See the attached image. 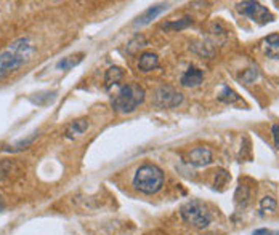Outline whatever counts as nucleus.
Listing matches in <instances>:
<instances>
[{"instance_id":"nucleus-1","label":"nucleus","mask_w":279,"mask_h":235,"mask_svg":"<svg viewBox=\"0 0 279 235\" xmlns=\"http://www.w3.org/2000/svg\"><path fill=\"white\" fill-rule=\"evenodd\" d=\"M162 184H164V173L159 166L153 163L141 165L135 171V176H133V186H135V189L146 195L159 192L162 189Z\"/></svg>"},{"instance_id":"nucleus-2","label":"nucleus","mask_w":279,"mask_h":235,"mask_svg":"<svg viewBox=\"0 0 279 235\" xmlns=\"http://www.w3.org/2000/svg\"><path fill=\"white\" fill-rule=\"evenodd\" d=\"M144 90L137 83H129L119 88V92L111 99V106L119 114H132L144 101Z\"/></svg>"},{"instance_id":"nucleus-3","label":"nucleus","mask_w":279,"mask_h":235,"mask_svg":"<svg viewBox=\"0 0 279 235\" xmlns=\"http://www.w3.org/2000/svg\"><path fill=\"white\" fill-rule=\"evenodd\" d=\"M182 219L196 229H207L212 222V215L207 207L199 200H189L180 208Z\"/></svg>"},{"instance_id":"nucleus-4","label":"nucleus","mask_w":279,"mask_h":235,"mask_svg":"<svg viewBox=\"0 0 279 235\" xmlns=\"http://www.w3.org/2000/svg\"><path fill=\"white\" fill-rule=\"evenodd\" d=\"M183 103V95L170 85H162L154 93V104L161 109H173Z\"/></svg>"},{"instance_id":"nucleus-5","label":"nucleus","mask_w":279,"mask_h":235,"mask_svg":"<svg viewBox=\"0 0 279 235\" xmlns=\"http://www.w3.org/2000/svg\"><path fill=\"white\" fill-rule=\"evenodd\" d=\"M26 61H28L26 56L18 53L13 48L2 51L0 53V78L10 75L12 72H16Z\"/></svg>"},{"instance_id":"nucleus-6","label":"nucleus","mask_w":279,"mask_h":235,"mask_svg":"<svg viewBox=\"0 0 279 235\" xmlns=\"http://www.w3.org/2000/svg\"><path fill=\"white\" fill-rule=\"evenodd\" d=\"M238 10H239V13L250 18L255 22H259V24H266V22H271L274 19L273 15L268 11V8L259 2H250L249 0V2L238 4Z\"/></svg>"},{"instance_id":"nucleus-7","label":"nucleus","mask_w":279,"mask_h":235,"mask_svg":"<svg viewBox=\"0 0 279 235\" xmlns=\"http://www.w3.org/2000/svg\"><path fill=\"white\" fill-rule=\"evenodd\" d=\"M188 162L193 166H207L209 163H212V151L207 148V145H197L193 151H189L188 154Z\"/></svg>"},{"instance_id":"nucleus-8","label":"nucleus","mask_w":279,"mask_h":235,"mask_svg":"<svg viewBox=\"0 0 279 235\" xmlns=\"http://www.w3.org/2000/svg\"><path fill=\"white\" fill-rule=\"evenodd\" d=\"M202 78H204V72L199 69V67H188V71L182 75L180 78V83L186 88H196L202 83Z\"/></svg>"},{"instance_id":"nucleus-9","label":"nucleus","mask_w":279,"mask_h":235,"mask_svg":"<svg viewBox=\"0 0 279 235\" xmlns=\"http://www.w3.org/2000/svg\"><path fill=\"white\" fill-rule=\"evenodd\" d=\"M167 7H169L167 4H159V5L149 7L148 10H144L143 13L135 19V22H133V24H135V26H144V24H148V22H151L153 19H156L161 13H164V11L167 10Z\"/></svg>"},{"instance_id":"nucleus-10","label":"nucleus","mask_w":279,"mask_h":235,"mask_svg":"<svg viewBox=\"0 0 279 235\" xmlns=\"http://www.w3.org/2000/svg\"><path fill=\"white\" fill-rule=\"evenodd\" d=\"M158 66H159V58H158V54L153 53V51L143 53L140 56V60H138V67H140V71H143V72H151Z\"/></svg>"},{"instance_id":"nucleus-11","label":"nucleus","mask_w":279,"mask_h":235,"mask_svg":"<svg viewBox=\"0 0 279 235\" xmlns=\"http://www.w3.org/2000/svg\"><path fill=\"white\" fill-rule=\"evenodd\" d=\"M263 48L268 58L279 60V34H271L263 40Z\"/></svg>"},{"instance_id":"nucleus-12","label":"nucleus","mask_w":279,"mask_h":235,"mask_svg":"<svg viewBox=\"0 0 279 235\" xmlns=\"http://www.w3.org/2000/svg\"><path fill=\"white\" fill-rule=\"evenodd\" d=\"M122 78H124V69L122 67H117V66H113L109 67L106 71V75H105V83H106V88H111L117 85Z\"/></svg>"},{"instance_id":"nucleus-13","label":"nucleus","mask_w":279,"mask_h":235,"mask_svg":"<svg viewBox=\"0 0 279 235\" xmlns=\"http://www.w3.org/2000/svg\"><path fill=\"white\" fill-rule=\"evenodd\" d=\"M84 60V53H77V54H71V56H66V58L60 60L57 63V69L60 71H69L72 67H75L77 64H81Z\"/></svg>"},{"instance_id":"nucleus-14","label":"nucleus","mask_w":279,"mask_h":235,"mask_svg":"<svg viewBox=\"0 0 279 235\" xmlns=\"http://www.w3.org/2000/svg\"><path fill=\"white\" fill-rule=\"evenodd\" d=\"M249 198H250V189L249 186H245V184H241L238 186L236 189V192H234V201H236V205L241 208L244 207H247L249 203Z\"/></svg>"},{"instance_id":"nucleus-15","label":"nucleus","mask_w":279,"mask_h":235,"mask_svg":"<svg viewBox=\"0 0 279 235\" xmlns=\"http://www.w3.org/2000/svg\"><path fill=\"white\" fill-rule=\"evenodd\" d=\"M37 138H39V131L32 133L29 138L21 139V141H18V142H16V144H13V145H7V148H4V151H7V152H21V151L28 149L29 145H31L32 142H34Z\"/></svg>"},{"instance_id":"nucleus-16","label":"nucleus","mask_w":279,"mask_h":235,"mask_svg":"<svg viewBox=\"0 0 279 235\" xmlns=\"http://www.w3.org/2000/svg\"><path fill=\"white\" fill-rule=\"evenodd\" d=\"M87 128H88V120L87 119H79V120L72 122L71 125L68 127V130H66V136L74 138L75 134H82Z\"/></svg>"},{"instance_id":"nucleus-17","label":"nucleus","mask_w":279,"mask_h":235,"mask_svg":"<svg viewBox=\"0 0 279 235\" xmlns=\"http://www.w3.org/2000/svg\"><path fill=\"white\" fill-rule=\"evenodd\" d=\"M239 99H241L239 95L230 86H223V90L218 95V101H221V103H225V104H234V103H238Z\"/></svg>"},{"instance_id":"nucleus-18","label":"nucleus","mask_w":279,"mask_h":235,"mask_svg":"<svg viewBox=\"0 0 279 235\" xmlns=\"http://www.w3.org/2000/svg\"><path fill=\"white\" fill-rule=\"evenodd\" d=\"M276 198H273L271 195H266L260 200V215L265 216L266 213H274L276 211Z\"/></svg>"},{"instance_id":"nucleus-19","label":"nucleus","mask_w":279,"mask_h":235,"mask_svg":"<svg viewBox=\"0 0 279 235\" xmlns=\"http://www.w3.org/2000/svg\"><path fill=\"white\" fill-rule=\"evenodd\" d=\"M193 22V19L189 18V16H185V18H182V19H178V21H175V22H167V24H164V31H180V29H185V27H188L189 24Z\"/></svg>"},{"instance_id":"nucleus-20","label":"nucleus","mask_w":279,"mask_h":235,"mask_svg":"<svg viewBox=\"0 0 279 235\" xmlns=\"http://www.w3.org/2000/svg\"><path fill=\"white\" fill-rule=\"evenodd\" d=\"M259 77V71H257V67H250V69H245L241 75H239V80L245 85H249L252 82H255V78Z\"/></svg>"},{"instance_id":"nucleus-21","label":"nucleus","mask_w":279,"mask_h":235,"mask_svg":"<svg viewBox=\"0 0 279 235\" xmlns=\"http://www.w3.org/2000/svg\"><path fill=\"white\" fill-rule=\"evenodd\" d=\"M230 179V173L225 170H218L217 171V178H215V186H223L226 184V181Z\"/></svg>"},{"instance_id":"nucleus-22","label":"nucleus","mask_w":279,"mask_h":235,"mask_svg":"<svg viewBox=\"0 0 279 235\" xmlns=\"http://www.w3.org/2000/svg\"><path fill=\"white\" fill-rule=\"evenodd\" d=\"M8 170H10V163L8 162H0V179L8 174Z\"/></svg>"},{"instance_id":"nucleus-23","label":"nucleus","mask_w":279,"mask_h":235,"mask_svg":"<svg viewBox=\"0 0 279 235\" xmlns=\"http://www.w3.org/2000/svg\"><path fill=\"white\" fill-rule=\"evenodd\" d=\"M271 133H273V139H274L276 148L279 149V125H273V128H271Z\"/></svg>"},{"instance_id":"nucleus-24","label":"nucleus","mask_w":279,"mask_h":235,"mask_svg":"<svg viewBox=\"0 0 279 235\" xmlns=\"http://www.w3.org/2000/svg\"><path fill=\"white\" fill-rule=\"evenodd\" d=\"M268 232H270L268 229H257L252 235H268Z\"/></svg>"},{"instance_id":"nucleus-25","label":"nucleus","mask_w":279,"mask_h":235,"mask_svg":"<svg viewBox=\"0 0 279 235\" xmlns=\"http://www.w3.org/2000/svg\"><path fill=\"white\" fill-rule=\"evenodd\" d=\"M5 208V203H4V198H2V195H0V211H2Z\"/></svg>"},{"instance_id":"nucleus-26","label":"nucleus","mask_w":279,"mask_h":235,"mask_svg":"<svg viewBox=\"0 0 279 235\" xmlns=\"http://www.w3.org/2000/svg\"><path fill=\"white\" fill-rule=\"evenodd\" d=\"M268 235H279V230H274V232H268Z\"/></svg>"}]
</instances>
